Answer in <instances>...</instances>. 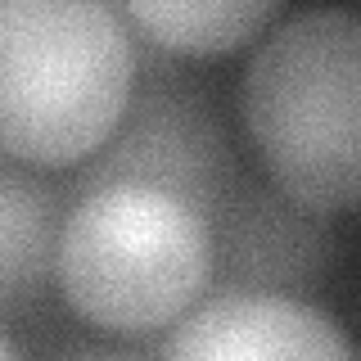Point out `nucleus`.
I'll return each mask as SVG.
<instances>
[{
    "label": "nucleus",
    "mask_w": 361,
    "mask_h": 361,
    "mask_svg": "<svg viewBox=\"0 0 361 361\" xmlns=\"http://www.w3.org/2000/svg\"><path fill=\"white\" fill-rule=\"evenodd\" d=\"M135 90V37L113 0H0V154L77 167Z\"/></svg>",
    "instance_id": "1"
},
{
    "label": "nucleus",
    "mask_w": 361,
    "mask_h": 361,
    "mask_svg": "<svg viewBox=\"0 0 361 361\" xmlns=\"http://www.w3.org/2000/svg\"><path fill=\"white\" fill-rule=\"evenodd\" d=\"M0 357H14V343H9L5 334H0Z\"/></svg>",
    "instance_id": "9"
},
{
    "label": "nucleus",
    "mask_w": 361,
    "mask_h": 361,
    "mask_svg": "<svg viewBox=\"0 0 361 361\" xmlns=\"http://www.w3.org/2000/svg\"><path fill=\"white\" fill-rule=\"evenodd\" d=\"M338 240L325 212L289 199L271 180H235L212 217V280L217 289L312 293L330 280Z\"/></svg>",
    "instance_id": "5"
},
{
    "label": "nucleus",
    "mask_w": 361,
    "mask_h": 361,
    "mask_svg": "<svg viewBox=\"0 0 361 361\" xmlns=\"http://www.w3.org/2000/svg\"><path fill=\"white\" fill-rule=\"evenodd\" d=\"M154 357H302L338 361L353 357L343 325L293 293L217 289L203 293L180 321L154 343Z\"/></svg>",
    "instance_id": "6"
},
{
    "label": "nucleus",
    "mask_w": 361,
    "mask_h": 361,
    "mask_svg": "<svg viewBox=\"0 0 361 361\" xmlns=\"http://www.w3.org/2000/svg\"><path fill=\"white\" fill-rule=\"evenodd\" d=\"M267 176L316 212L361 208V14L307 9L257 45L240 86Z\"/></svg>",
    "instance_id": "2"
},
{
    "label": "nucleus",
    "mask_w": 361,
    "mask_h": 361,
    "mask_svg": "<svg viewBox=\"0 0 361 361\" xmlns=\"http://www.w3.org/2000/svg\"><path fill=\"white\" fill-rule=\"evenodd\" d=\"M135 37L167 54L212 59L248 45L271 23L280 0H113Z\"/></svg>",
    "instance_id": "8"
},
{
    "label": "nucleus",
    "mask_w": 361,
    "mask_h": 361,
    "mask_svg": "<svg viewBox=\"0 0 361 361\" xmlns=\"http://www.w3.org/2000/svg\"><path fill=\"white\" fill-rule=\"evenodd\" d=\"M59 195L27 163L0 154V312L27 307L54 271Z\"/></svg>",
    "instance_id": "7"
},
{
    "label": "nucleus",
    "mask_w": 361,
    "mask_h": 361,
    "mask_svg": "<svg viewBox=\"0 0 361 361\" xmlns=\"http://www.w3.org/2000/svg\"><path fill=\"white\" fill-rule=\"evenodd\" d=\"M235 154L217 113L195 86L172 73H135L131 104L113 135L86 163H77L73 199L104 185H149L203 212L212 226L235 190Z\"/></svg>",
    "instance_id": "4"
},
{
    "label": "nucleus",
    "mask_w": 361,
    "mask_h": 361,
    "mask_svg": "<svg viewBox=\"0 0 361 361\" xmlns=\"http://www.w3.org/2000/svg\"><path fill=\"white\" fill-rule=\"evenodd\" d=\"M54 280L73 316L149 343L212 289V226L149 185H104L63 212Z\"/></svg>",
    "instance_id": "3"
}]
</instances>
